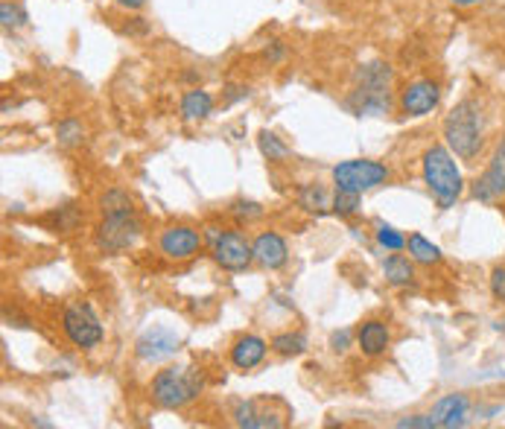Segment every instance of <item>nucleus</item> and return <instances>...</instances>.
I'll return each mask as SVG.
<instances>
[{
  "label": "nucleus",
  "mask_w": 505,
  "mask_h": 429,
  "mask_svg": "<svg viewBox=\"0 0 505 429\" xmlns=\"http://www.w3.org/2000/svg\"><path fill=\"white\" fill-rule=\"evenodd\" d=\"M438 106H441V85L436 79L418 77V79H412V82H406L404 88H400L397 109L404 117L418 120V117L433 114Z\"/></svg>",
  "instance_id": "9b49d317"
},
{
  "label": "nucleus",
  "mask_w": 505,
  "mask_h": 429,
  "mask_svg": "<svg viewBox=\"0 0 505 429\" xmlns=\"http://www.w3.org/2000/svg\"><path fill=\"white\" fill-rule=\"evenodd\" d=\"M248 94H251L248 85H228L226 88V106H231V102H237V99H246Z\"/></svg>",
  "instance_id": "473e14b6"
},
{
  "label": "nucleus",
  "mask_w": 505,
  "mask_h": 429,
  "mask_svg": "<svg viewBox=\"0 0 505 429\" xmlns=\"http://www.w3.org/2000/svg\"><path fill=\"white\" fill-rule=\"evenodd\" d=\"M502 208H505V204H502Z\"/></svg>",
  "instance_id": "4c0bfd02"
},
{
  "label": "nucleus",
  "mask_w": 505,
  "mask_h": 429,
  "mask_svg": "<svg viewBox=\"0 0 505 429\" xmlns=\"http://www.w3.org/2000/svg\"><path fill=\"white\" fill-rule=\"evenodd\" d=\"M258 150L266 161H269V164H287V161L292 158L289 146L280 141L275 131H266V129L258 135Z\"/></svg>",
  "instance_id": "b1692460"
},
{
  "label": "nucleus",
  "mask_w": 505,
  "mask_h": 429,
  "mask_svg": "<svg viewBox=\"0 0 505 429\" xmlns=\"http://www.w3.org/2000/svg\"><path fill=\"white\" fill-rule=\"evenodd\" d=\"M395 73L385 62L360 65L353 77V91L348 94V109L356 117H383L392 109Z\"/></svg>",
  "instance_id": "7ed1b4c3"
},
{
  "label": "nucleus",
  "mask_w": 505,
  "mask_h": 429,
  "mask_svg": "<svg viewBox=\"0 0 505 429\" xmlns=\"http://www.w3.org/2000/svg\"><path fill=\"white\" fill-rule=\"evenodd\" d=\"M85 126L77 117H65V120H58L56 126V143L62 146V150H77V146L85 143Z\"/></svg>",
  "instance_id": "393cba45"
},
{
  "label": "nucleus",
  "mask_w": 505,
  "mask_h": 429,
  "mask_svg": "<svg viewBox=\"0 0 505 429\" xmlns=\"http://www.w3.org/2000/svg\"><path fill=\"white\" fill-rule=\"evenodd\" d=\"M143 236V222L138 214H117V216H102L100 225L94 231V246L100 255H126L132 251Z\"/></svg>",
  "instance_id": "39448f33"
},
{
  "label": "nucleus",
  "mask_w": 505,
  "mask_h": 429,
  "mask_svg": "<svg viewBox=\"0 0 505 429\" xmlns=\"http://www.w3.org/2000/svg\"><path fill=\"white\" fill-rule=\"evenodd\" d=\"M494 328H497V330H502V333H505V321H497V324H494Z\"/></svg>",
  "instance_id": "e433bc0d"
},
{
  "label": "nucleus",
  "mask_w": 505,
  "mask_h": 429,
  "mask_svg": "<svg viewBox=\"0 0 505 429\" xmlns=\"http://www.w3.org/2000/svg\"><path fill=\"white\" fill-rule=\"evenodd\" d=\"M421 179L438 211L456 208V202L465 196V175H462V167L456 164V155L450 152L447 143H433L424 150Z\"/></svg>",
  "instance_id": "f03ea898"
},
{
  "label": "nucleus",
  "mask_w": 505,
  "mask_h": 429,
  "mask_svg": "<svg viewBox=\"0 0 505 429\" xmlns=\"http://www.w3.org/2000/svg\"><path fill=\"white\" fill-rule=\"evenodd\" d=\"M62 333L77 351H94L106 339V328L88 301H70L62 309Z\"/></svg>",
  "instance_id": "423d86ee"
},
{
  "label": "nucleus",
  "mask_w": 505,
  "mask_h": 429,
  "mask_svg": "<svg viewBox=\"0 0 505 429\" xmlns=\"http://www.w3.org/2000/svg\"><path fill=\"white\" fill-rule=\"evenodd\" d=\"M155 248H158V255L170 263H187L205 248V234L193 225H184V222H175V225H167L158 231Z\"/></svg>",
  "instance_id": "6e6552de"
},
{
  "label": "nucleus",
  "mask_w": 505,
  "mask_h": 429,
  "mask_svg": "<svg viewBox=\"0 0 505 429\" xmlns=\"http://www.w3.org/2000/svg\"><path fill=\"white\" fill-rule=\"evenodd\" d=\"M356 348L368 360L385 357L392 348V328L383 319H365L363 324H356Z\"/></svg>",
  "instance_id": "f3484780"
},
{
  "label": "nucleus",
  "mask_w": 505,
  "mask_h": 429,
  "mask_svg": "<svg viewBox=\"0 0 505 429\" xmlns=\"http://www.w3.org/2000/svg\"><path fill=\"white\" fill-rule=\"evenodd\" d=\"M441 138L458 161L473 164L485 150V117H482L479 99H473V97L458 99L450 109V114L444 117Z\"/></svg>",
  "instance_id": "f257e3e1"
},
{
  "label": "nucleus",
  "mask_w": 505,
  "mask_h": 429,
  "mask_svg": "<svg viewBox=\"0 0 505 429\" xmlns=\"http://www.w3.org/2000/svg\"><path fill=\"white\" fill-rule=\"evenodd\" d=\"M228 214L240 222H246V225H251V222H260L263 216H266V208L260 202H251V199H237V202H231L228 204Z\"/></svg>",
  "instance_id": "a878e982"
},
{
  "label": "nucleus",
  "mask_w": 505,
  "mask_h": 429,
  "mask_svg": "<svg viewBox=\"0 0 505 429\" xmlns=\"http://www.w3.org/2000/svg\"><path fill=\"white\" fill-rule=\"evenodd\" d=\"M251 246H255V263L260 266V269H266V272H280L289 263L287 236L272 231V228L260 231L255 240H251Z\"/></svg>",
  "instance_id": "4468645a"
},
{
  "label": "nucleus",
  "mask_w": 505,
  "mask_h": 429,
  "mask_svg": "<svg viewBox=\"0 0 505 429\" xmlns=\"http://www.w3.org/2000/svg\"><path fill=\"white\" fill-rule=\"evenodd\" d=\"M284 56H287V47L280 41H272V47L266 50V58H269V62H280Z\"/></svg>",
  "instance_id": "f704fd0d"
},
{
  "label": "nucleus",
  "mask_w": 505,
  "mask_h": 429,
  "mask_svg": "<svg viewBox=\"0 0 505 429\" xmlns=\"http://www.w3.org/2000/svg\"><path fill=\"white\" fill-rule=\"evenodd\" d=\"M100 216H117V214H135V199L123 187H109L106 194L97 199Z\"/></svg>",
  "instance_id": "4be33fe9"
},
{
  "label": "nucleus",
  "mask_w": 505,
  "mask_h": 429,
  "mask_svg": "<svg viewBox=\"0 0 505 429\" xmlns=\"http://www.w3.org/2000/svg\"><path fill=\"white\" fill-rule=\"evenodd\" d=\"M211 257L222 272H246L255 263V246L240 228H222L216 243L211 246Z\"/></svg>",
  "instance_id": "1a4fd4ad"
},
{
  "label": "nucleus",
  "mask_w": 505,
  "mask_h": 429,
  "mask_svg": "<svg viewBox=\"0 0 505 429\" xmlns=\"http://www.w3.org/2000/svg\"><path fill=\"white\" fill-rule=\"evenodd\" d=\"M202 392H205V374L202 368H193V365H167L150 382V401L158 409H170V412L196 403Z\"/></svg>",
  "instance_id": "20e7f679"
},
{
  "label": "nucleus",
  "mask_w": 505,
  "mask_h": 429,
  "mask_svg": "<svg viewBox=\"0 0 505 429\" xmlns=\"http://www.w3.org/2000/svg\"><path fill=\"white\" fill-rule=\"evenodd\" d=\"M353 345H356V330L342 328V330L331 333V351H333V353H348Z\"/></svg>",
  "instance_id": "7c9ffc66"
},
{
  "label": "nucleus",
  "mask_w": 505,
  "mask_h": 429,
  "mask_svg": "<svg viewBox=\"0 0 505 429\" xmlns=\"http://www.w3.org/2000/svg\"><path fill=\"white\" fill-rule=\"evenodd\" d=\"M331 179L336 190H348V194H368V190H377L392 179V170L383 164V161H371V158H351V161H339L333 167Z\"/></svg>",
  "instance_id": "0eeeda50"
},
{
  "label": "nucleus",
  "mask_w": 505,
  "mask_h": 429,
  "mask_svg": "<svg viewBox=\"0 0 505 429\" xmlns=\"http://www.w3.org/2000/svg\"><path fill=\"white\" fill-rule=\"evenodd\" d=\"M231 418L243 429H280L289 424V409L272 412L269 397H251V401H240L234 406Z\"/></svg>",
  "instance_id": "ddd939ff"
},
{
  "label": "nucleus",
  "mask_w": 505,
  "mask_h": 429,
  "mask_svg": "<svg viewBox=\"0 0 505 429\" xmlns=\"http://www.w3.org/2000/svg\"><path fill=\"white\" fill-rule=\"evenodd\" d=\"M269 345H272V353H278V357H287V360L301 357V353L310 348L304 330H284V333H275Z\"/></svg>",
  "instance_id": "5701e85b"
},
{
  "label": "nucleus",
  "mask_w": 505,
  "mask_h": 429,
  "mask_svg": "<svg viewBox=\"0 0 505 429\" xmlns=\"http://www.w3.org/2000/svg\"><path fill=\"white\" fill-rule=\"evenodd\" d=\"M214 106H216V99L211 91H205V88H190V91H184L182 97V117L190 123H202L207 120V117L214 114Z\"/></svg>",
  "instance_id": "6ab92c4d"
},
{
  "label": "nucleus",
  "mask_w": 505,
  "mask_h": 429,
  "mask_svg": "<svg viewBox=\"0 0 505 429\" xmlns=\"http://www.w3.org/2000/svg\"><path fill=\"white\" fill-rule=\"evenodd\" d=\"M295 202H299V208L310 211V214H321L328 211L333 204V196L328 194V187L319 184V182H307L299 187V194H295Z\"/></svg>",
  "instance_id": "412c9836"
},
{
  "label": "nucleus",
  "mask_w": 505,
  "mask_h": 429,
  "mask_svg": "<svg viewBox=\"0 0 505 429\" xmlns=\"http://www.w3.org/2000/svg\"><path fill=\"white\" fill-rule=\"evenodd\" d=\"M397 429H436V418L433 415H406V418H400L395 424Z\"/></svg>",
  "instance_id": "2f4dec72"
},
{
  "label": "nucleus",
  "mask_w": 505,
  "mask_h": 429,
  "mask_svg": "<svg viewBox=\"0 0 505 429\" xmlns=\"http://www.w3.org/2000/svg\"><path fill=\"white\" fill-rule=\"evenodd\" d=\"M26 21H29V15L21 4H9V0L0 4V24H4V29H18Z\"/></svg>",
  "instance_id": "c85d7f7f"
},
{
  "label": "nucleus",
  "mask_w": 505,
  "mask_h": 429,
  "mask_svg": "<svg viewBox=\"0 0 505 429\" xmlns=\"http://www.w3.org/2000/svg\"><path fill=\"white\" fill-rule=\"evenodd\" d=\"M363 208V196L360 194H348V190H336L333 194V204H331V211L342 219H348L353 214H360Z\"/></svg>",
  "instance_id": "bb28decb"
},
{
  "label": "nucleus",
  "mask_w": 505,
  "mask_h": 429,
  "mask_svg": "<svg viewBox=\"0 0 505 429\" xmlns=\"http://www.w3.org/2000/svg\"><path fill=\"white\" fill-rule=\"evenodd\" d=\"M269 351L272 345L266 342L263 336L258 333H243V336H237L231 348H228V360L231 365L237 368V371H255V368H260L266 362V357H269Z\"/></svg>",
  "instance_id": "2eb2a0df"
},
{
  "label": "nucleus",
  "mask_w": 505,
  "mask_h": 429,
  "mask_svg": "<svg viewBox=\"0 0 505 429\" xmlns=\"http://www.w3.org/2000/svg\"><path fill=\"white\" fill-rule=\"evenodd\" d=\"M453 6H462V9H470V6H479V4H485V0H450Z\"/></svg>",
  "instance_id": "c9c22d12"
},
{
  "label": "nucleus",
  "mask_w": 505,
  "mask_h": 429,
  "mask_svg": "<svg viewBox=\"0 0 505 429\" xmlns=\"http://www.w3.org/2000/svg\"><path fill=\"white\" fill-rule=\"evenodd\" d=\"M374 240H377V246L385 248V251H404V248H406V234H400L395 225H385V222H377Z\"/></svg>",
  "instance_id": "cd10ccee"
},
{
  "label": "nucleus",
  "mask_w": 505,
  "mask_h": 429,
  "mask_svg": "<svg viewBox=\"0 0 505 429\" xmlns=\"http://www.w3.org/2000/svg\"><path fill=\"white\" fill-rule=\"evenodd\" d=\"M470 196L479 204H497L505 196V135L497 141L479 179L470 184Z\"/></svg>",
  "instance_id": "f8f14e48"
},
{
  "label": "nucleus",
  "mask_w": 505,
  "mask_h": 429,
  "mask_svg": "<svg viewBox=\"0 0 505 429\" xmlns=\"http://www.w3.org/2000/svg\"><path fill=\"white\" fill-rule=\"evenodd\" d=\"M415 263L412 257H406V255H400V251H392L389 257L383 260V277H385V284L389 287H397V289H406V287H412L415 284Z\"/></svg>",
  "instance_id": "a211bd4d"
},
{
  "label": "nucleus",
  "mask_w": 505,
  "mask_h": 429,
  "mask_svg": "<svg viewBox=\"0 0 505 429\" xmlns=\"http://www.w3.org/2000/svg\"><path fill=\"white\" fill-rule=\"evenodd\" d=\"M114 6H121V9H126V12H138V9H143L150 0H111Z\"/></svg>",
  "instance_id": "72a5a7b5"
},
{
  "label": "nucleus",
  "mask_w": 505,
  "mask_h": 429,
  "mask_svg": "<svg viewBox=\"0 0 505 429\" xmlns=\"http://www.w3.org/2000/svg\"><path fill=\"white\" fill-rule=\"evenodd\" d=\"M488 289H491L494 304L505 307V263L494 266L491 275H488Z\"/></svg>",
  "instance_id": "c756f323"
},
{
  "label": "nucleus",
  "mask_w": 505,
  "mask_h": 429,
  "mask_svg": "<svg viewBox=\"0 0 505 429\" xmlns=\"http://www.w3.org/2000/svg\"><path fill=\"white\" fill-rule=\"evenodd\" d=\"M406 251H409V257L418 263V266H426V269H433V266H438L444 260L441 255V248L433 243V240H426L424 234H409L406 236Z\"/></svg>",
  "instance_id": "aec40b11"
},
{
  "label": "nucleus",
  "mask_w": 505,
  "mask_h": 429,
  "mask_svg": "<svg viewBox=\"0 0 505 429\" xmlns=\"http://www.w3.org/2000/svg\"><path fill=\"white\" fill-rule=\"evenodd\" d=\"M470 409H473L470 397L465 392H453V394L438 397L433 409H429V415L436 418L438 429H462V426H468Z\"/></svg>",
  "instance_id": "dca6fc26"
},
{
  "label": "nucleus",
  "mask_w": 505,
  "mask_h": 429,
  "mask_svg": "<svg viewBox=\"0 0 505 429\" xmlns=\"http://www.w3.org/2000/svg\"><path fill=\"white\" fill-rule=\"evenodd\" d=\"M178 351H182V336L167 324H153L135 342V357L143 365H164L178 357Z\"/></svg>",
  "instance_id": "9d476101"
}]
</instances>
